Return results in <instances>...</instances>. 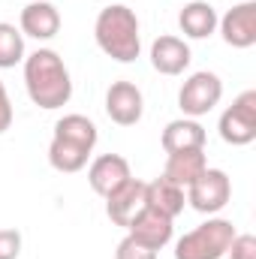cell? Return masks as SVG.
<instances>
[{"label":"cell","mask_w":256,"mask_h":259,"mask_svg":"<svg viewBox=\"0 0 256 259\" xmlns=\"http://www.w3.org/2000/svg\"><path fill=\"white\" fill-rule=\"evenodd\" d=\"M24 88L33 106L55 112L69 103L72 97V78L64 58L55 49H36L24 58Z\"/></svg>","instance_id":"6da1fadb"},{"label":"cell","mask_w":256,"mask_h":259,"mask_svg":"<svg viewBox=\"0 0 256 259\" xmlns=\"http://www.w3.org/2000/svg\"><path fill=\"white\" fill-rule=\"evenodd\" d=\"M94 39L103 55H109L118 64H133L142 52V36H139V18L124 3H112L97 15L94 24Z\"/></svg>","instance_id":"7a4b0ae2"},{"label":"cell","mask_w":256,"mask_h":259,"mask_svg":"<svg viewBox=\"0 0 256 259\" xmlns=\"http://www.w3.org/2000/svg\"><path fill=\"white\" fill-rule=\"evenodd\" d=\"M235 238L232 220L208 217L202 226L175 241V259H223Z\"/></svg>","instance_id":"3957f363"},{"label":"cell","mask_w":256,"mask_h":259,"mask_svg":"<svg viewBox=\"0 0 256 259\" xmlns=\"http://www.w3.org/2000/svg\"><path fill=\"white\" fill-rule=\"evenodd\" d=\"M220 100H223V81L217 72H208V69L193 72L178 91V109L184 112V118L208 115Z\"/></svg>","instance_id":"277c9868"},{"label":"cell","mask_w":256,"mask_h":259,"mask_svg":"<svg viewBox=\"0 0 256 259\" xmlns=\"http://www.w3.org/2000/svg\"><path fill=\"white\" fill-rule=\"evenodd\" d=\"M220 139L235 148H244L256 139V91L238 94L220 115Z\"/></svg>","instance_id":"5b68a950"},{"label":"cell","mask_w":256,"mask_h":259,"mask_svg":"<svg viewBox=\"0 0 256 259\" xmlns=\"http://www.w3.org/2000/svg\"><path fill=\"white\" fill-rule=\"evenodd\" d=\"M232 199V181L223 169H205L190 187H187V202L199 214H217L226 208Z\"/></svg>","instance_id":"8992f818"},{"label":"cell","mask_w":256,"mask_h":259,"mask_svg":"<svg viewBox=\"0 0 256 259\" xmlns=\"http://www.w3.org/2000/svg\"><path fill=\"white\" fill-rule=\"evenodd\" d=\"M145 112V97L133 81H112V88L106 91V115L118 124V127H133L142 121Z\"/></svg>","instance_id":"52a82bcc"},{"label":"cell","mask_w":256,"mask_h":259,"mask_svg":"<svg viewBox=\"0 0 256 259\" xmlns=\"http://www.w3.org/2000/svg\"><path fill=\"white\" fill-rule=\"evenodd\" d=\"M172 232H175L172 217H166V214H160V211H154L148 205L130 220V226H127L130 238H136L139 244H145L151 250H163L172 241Z\"/></svg>","instance_id":"ba28073f"},{"label":"cell","mask_w":256,"mask_h":259,"mask_svg":"<svg viewBox=\"0 0 256 259\" xmlns=\"http://www.w3.org/2000/svg\"><path fill=\"white\" fill-rule=\"evenodd\" d=\"M223 42L232 49H250L256 42V3L244 0L238 6H232L220 21H217Z\"/></svg>","instance_id":"9c48e42d"},{"label":"cell","mask_w":256,"mask_h":259,"mask_svg":"<svg viewBox=\"0 0 256 259\" xmlns=\"http://www.w3.org/2000/svg\"><path fill=\"white\" fill-rule=\"evenodd\" d=\"M133 178V172H130V163L127 157H121V154H103V157H97L94 163H91V169H88V184H91V190L97 196H106L112 193V190H118L124 181Z\"/></svg>","instance_id":"30bf717a"},{"label":"cell","mask_w":256,"mask_h":259,"mask_svg":"<svg viewBox=\"0 0 256 259\" xmlns=\"http://www.w3.org/2000/svg\"><path fill=\"white\" fill-rule=\"evenodd\" d=\"M18 24H21V27H18L21 36H33V39L46 42V39L58 36V30H61V12H58V6L49 3V0H33V3H27V6L21 9Z\"/></svg>","instance_id":"8fae6325"},{"label":"cell","mask_w":256,"mask_h":259,"mask_svg":"<svg viewBox=\"0 0 256 259\" xmlns=\"http://www.w3.org/2000/svg\"><path fill=\"white\" fill-rule=\"evenodd\" d=\"M142 208H145V181H139V178H130L118 190H112V193L106 196V214H109V220L115 226L127 229L130 220Z\"/></svg>","instance_id":"7c38bea8"},{"label":"cell","mask_w":256,"mask_h":259,"mask_svg":"<svg viewBox=\"0 0 256 259\" xmlns=\"http://www.w3.org/2000/svg\"><path fill=\"white\" fill-rule=\"evenodd\" d=\"M193 55L190 46L181 39V36H157L154 46H151V66L160 72V75H181L187 66H190Z\"/></svg>","instance_id":"4fadbf2b"},{"label":"cell","mask_w":256,"mask_h":259,"mask_svg":"<svg viewBox=\"0 0 256 259\" xmlns=\"http://www.w3.org/2000/svg\"><path fill=\"white\" fill-rule=\"evenodd\" d=\"M208 169V160H205V148H193V151H175L166 157V169H163V178H169L172 184L178 187H190L193 181Z\"/></svg>","instance_id":"5bb4252c"},{"label":"cell","mask_w":256,"mask_h":259,"mask_svg":"<svg viewBox=\"0 0 256 259\" xmlns=\"http://www.w3.org/2000/svg\"><path fill=\"white\" fill-rule=\"evenodd\" d=\"M184 202H187L184 187L172 184V181L163 178V175L145 184V205L154 208V211H160V214H166V217H172V220L184 211Z\"/></svg>","instance_id":"9a60e30c"},{"label":"cell","mask_w":256,"mask_h":259,"mask_svg":"<svg viewBox=\"0 0 256 259\" xmlns=\"http://www.w3.org/2000/svg\"><path fill=\"white\" fill-rule=\"evenodd\" d=\"M160 145H163V151H166V154L205 148V127H202L196 118H178V121H169L166 130H163Z\"/></svg>","instance_id":"2e32d148"},{"label":"cell","mask_w":256,"mask_h":259,"mask_svg":"<svg viewBox=\"0 0 256 259\" xmlns=\"http://www.w3.org/2000/svg\"><path fill=\"white\" fill-rule=\"evenodd\" d=\"M217 9L208 3V0H190L181 15H178V24H181V33L190 36V39H205L217 30Z\"/></svg>","instance_id":"e0dca14e"},{"label":"cell","mask_w":256,"mask_h":259,"mask_svg":"<svg viewBox=\"0 0 256 259\" xmlns=\"http://www.w3.org/2000/svg\"><path fill=\"white\" fill-rule=\"evenodd\" d=\"M55 139H64V142H72V145H81V148L94 151L100 133H97V124L84 115H64L55 124Z\"/></svg>","instance_id":"ac0fdd59"},{"label":"cell","mask_w":256,"mask_h":259,"mask_svg":"<svg viewBox=\"0 0 256 259\" xmlns=\"http://www.w3.org/2000/svg\"><path fill=\"white\" fill-rule=\"evenodd\" d=\"M88 157H91L88 148L72 145V142H64V139H52V145H49V163H52V169L66 172V175L81 172V169L88 166Z\"/></svg>","instance_id":"d6986e66"},{"label":"cell","mask_w":256,"mask_h":259,"mask_svg":"<svg viewBox=\"0 0 256 259\" xmlns=\"http://www.w3.org/2000/svg\"><path fill=\"white\" fill-rule=\"evenodd\" d=\"M24 61V36L15 24L0 21V69H12Z\"/></svg>","instance_id":"ffe728a7"},{"label":"cell","mask_w":256,"mask_h":259,"mask_svg":"<svg viewBox=\"0 0 256 259\" xmlns=\"http://www.w3.org/2000/svg\"><path fill=\"white\" fill-rule=\"evenodd\" d=\"M115 259H157V250H151V247H145V244H139L136 238H124L121 244H118V250H115Z\"/></svg>","instance_id":"44dd1931"},{"label":"cell","mask_w":256,"mask_h":259,"mask_svg":"<svg viewBox=\"0 0 256 259\" xmlns=\"http://www.w3.org/2000/svg\"><path fill=\"white\" fill-rule=\"evenodd\" d=\"M226 253H229V259H256V238L250 232H244V235L235 232V238H232Z\"/></svg>","instance_id":"7402d4cb"},{"label":"cell","mask_w":256,"mask_h":259,"mask_svg":"<svg viewBox=\"0 0 256 259\" xmlns=\"http://www.w3.org/2000/svg\"><path fill=\"white\" fill-rule=\"evenodd\" d=\"M18 253H21V232L0 229V259H18Z\"/></svg>","instance_id":"603a6c76"},{"label":"cell","mask_w":256,"mask_h":259,"mask_svg":"<svg viewBox=\"0 0 256 259\" xmlns=\"http://www.w3.org/2000/svg\"><path fill=\"white\" fill-rule=\"evenodd\" d=\"M12 127V103H9V94H6V84L0 81V136Z\"/></svg>","instance_id":"cb8c5ba5"},{"label":"cell","mask_w":256,"mask_h":259,"mask_svg":"<svg viewBox=\"0 0 256 259\" xmlns=\"http://www.w3.org/2000/svg\"><path fill=\"white\" fill-rule=\"evenodd\" d=\"M27 3H33V0H27Z\"/></svg>","instance_id":"d4e9b609"}]
</instances>
